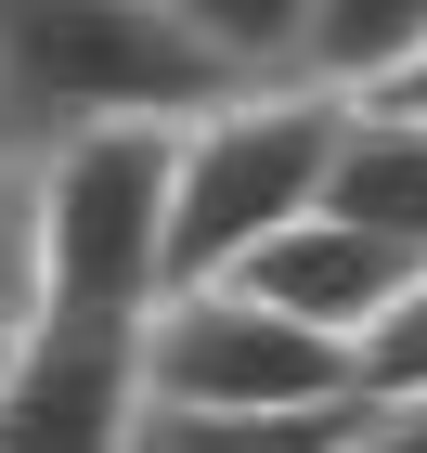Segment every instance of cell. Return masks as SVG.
<instances>
[{
    "instance_id": "obj_1",
    "label": "cell",
    "mask_w": 427,
    "mask_h": 453,
    "mask_svg": "<svg viewBox=\"0 0 427 453\" xmlns=\"http://www.w3.org/2000/svg\"><path fill=\"white\" fill-rule=\"evenodd\" d=\"M208 104H233V78L169 0H0V142L65 156L91 130H181Z\"/></svg>"
},
{
    "instance_id": "obj_2",
    "label": "cell",
    "mask_w": 427,
    "mask_h": 453,
    "mask_svg": "<svg viewBox=\"0 0 427 453\" xmlns=\"http://www.w3.org/2000/svg\"><path fill=\"white\" fill-rule=\"evenodd\" d=\"M337 130H350V104L311 91V78L181 117L169 130V285H220V273H247L285 220H311L324 169H337Z\"/></svg>"
},
{
    "instance_id": "obj_3",
    "label": "cell",
    "mask_w": 427,
    "mask_h": 453,
    "mask_svg": "<svg viewBox=\"0 0 427 453\" xmlns=\"http://www.w3.org/2000/svg\"><path fill=\"white\" fill-rule=\"evenodd\" d=\"M169 298V130H91L39 156V311L142 324Z\"/></svg>"
},
{
    "instance_id": "obj_4",
    "label": "cell",
    "mask_w": 427,
    "mask_h": 453,
    "mask_svg": "<svg viewBox=\"0 0 427 453\" xmlns=\"http://www.w3.org/2000/svg\"><path fill=\"white\" fill-rule=\"evenodd\" d=\"M142 402L156 415H337L362 402V363L247 285H169L142 311Z\"/></svg>"
},
{
    "instance_id": "obj_5",
    "label": "cell",
    "mask_w": 427,
    "mask_h": 453,
    "mask_svg": "<svg viewBox=\"0 0 427 453\" xmlns=\"http://www.w3.org/2000/svg\"><path fill=\"white\" fill-rule=\"evenodd\" d=\"M142 427V324L39 311L0 349V453H130Z\"/></svg>"
},
{
    "instance_id": "obj_6",
    "label": "cell",
    "mask_w": 427,
    "mask_h": 453,
    "mask_svg": "<svg viewBox=\"0 0 427 453\" xmlns=\"http://www.w3.org/2000/svg\"><path fill=\"white\" fill-rule=\"evenodd\" d=\"M220 285L272 298L285 324H311V337H337V349L362 363V337H376V311L415 285V259H389V246H376V234H350L337 208H311V220H285V234L259 246L247 273H220Z\"/></svg>"
},
{
    "instance_id": "obj_7",
    "label": "cell",
    "mask_w": 427,
    "mask_h": 453,
    "mask_svg": "<svg viewBox=\"0 0 427 453\" xmlns=\"http://www.w3.org/2000/svg\"><path fill=\"white\" fill-rule=\"evenodd\" d=\"M324 208L350 220V234H376L389 259H415V273H427V117H401V104H350L337 169H324Z\"/></svg>"
},
{
    "instance_id": "obj_8",
    "label": "cell",
    "mask_w": 427,
    "mask_h": 453,
    "mask_svg": "<svg viewBox=\"0 0 427 453\" xmlns=\"http://www.w3.org/2000/svg\"><path fill=\"white\" fill-rule=\"evenodd\" d=\"M169 13L233 91H298L311 78V0H169Z\"/></svg>"
},
{
    "instance_id": "obj_9",
    "label": "cell",
    "mask_w": 427,
    "mask_h": 453,
    "mask_svg": "<svg viewBox=\"0 0 427 453\" xmlns=\"http://www.w3.org/2000/svg\"><path fill=\"white\" fill-rule=\"evenodd\" d=\"M415 52H427V0H311V91L337 104H376Z\"/></svg>"
},
{
    "instance_id": "obj_10",
    "label": "cell",
    "mask_w": 427,
    "mask_h": 453,
    "mask_svg": "<svg viewBox=\"0 0 427 453\" xmlns=\"http://www.w3.org/2000/svg\"><path fill=\"white\" fill-rule=\"evenodd\" d=\"M362 441V402H337V415H156L142 402L130 453H350Z\"/></svg>"
},
{
    "instance_id": "obj_11",
    "label": "cell",
    "mask_w": 427,
    "mask_h": 453,
    "mask_svg": "<svg viewBox=\"0 0 427 453\" xmlns=\"http://www.w3.org/2000/svg\"><path fill=\"white\" fill-rule=\"evenodd\" d=\"M39 324V156L0 142V349Z\"/></svg>"
},
{
    "instance_id": "obj_12",
    "label": "cell",
    "mask_w": 427,
    "mask_h": 453,
    "mask_svg": "<svg viewBox=\"0 0 427 453\" xmlns=\"http://www.w3.org/2000/svg\"><path fill=\"white\" fill-rule=\"evenodd\" d=\"M362 402H427V273L401 285L362 337Z\"/></svg>"
},
{
    "instance_id": "obj_13",
    "label": "cell",
    "mask_w": 427,
    "mask_h": 453,
    "mask_svg": "<svg viewBox=\"0 0 427 453\" xmlns=\"http://www.w3.org/2000/svg\"><path fill=\"white\" fill-rule=\"evenodd\" d=\"M350 453H427V402H362V441Z\"/></svg>"
},
{
    "instance_id": "obj_14",
    "label": "cell",
    "mask_w": 427,
    "mask_h": 453,
    "mask_svg": "<svg viewBox=\"0 0 427 453\" xmlns=\"http://www.w3.org/2000/svg\"><path fill=\"white\" fill-rule=\"evenodd\" d=\"M376 104H401V117H427V52H415V65L389 78V91H376Z\"/></svg>"
}]
</instances>
